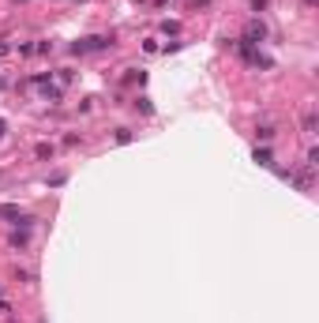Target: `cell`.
I'll return each instance as SVG.
<instances>
[{"label": "cell", "mask_w": 319, "mask_h": 323, "mask_svg": "<svg viewBox=\"0 0 319 323\" xmlns=\"http://www.w3.org/2000/svg\"><path fill=\"white\" fill-rule=\"evenodd\" d=\"M255 162H259V165H274V158H270V151H267V147H263V151L255 147Z\"/></svg>", "instance_id": "4"}, {"label": "cell", "mask_w": 319, "mask_h": 323, "mask_svg": "<svg viewBox=\"0 0 319 323\" xmlns=\"http://www.w3.org/2000/svg\"><path fill=\"white\" fill-rule=\"evenodd\" d=\"M203 4H207V0H203Z\"/></svg>", "instance_id": "9"}, {"label": "cell", "mask_w": 319, "mask_h": 323, "mask_svg": "<svg viewBox=\"0 0 319 323\" xmlns=\"http://www.w3.org/2000/svg\"><path fill=\"white\" fill-rule=\"evenodd\" d=\"M0 218H11V222H23L26 226V214L19 211V207H8V203H0Z\"/></svg>", "instance_id": "2"}, {"label": "cell", "mask_w": 319, "mask_h": 323, "mask_svg": "<svg viewBox=\"0 0 319 323\" xmlns=\"http://www.w3.org/2000/svg\"><path fill=\"white\" fill-rule=\"evenodd\" d=\"M34 154H38L42 162H49V158H53L57 151H53V143H38V151H34Z\"/></svg>", "instance_id": "3"}, {"label": "cell", "mask_w": 319, "mask_h": 323, "mask_svg": "<svg viewBox=\"0 0 319 323\" xmlns=\"http://www.w3.org/2000/svg\"><path fill=\"white\" fill-rule=\"evenodd\" d=\"M4 128H8V124H4V120H0V136H4Z\"/></svg>", "instance_id": "8"}, {"label": "cell", "mask_w": 319, "mask_h": 323, "mask_svg": "<svg viewBox=\"0 0 319 323\" xmlns=\"http://www.w3.org/2000/svg\"><path fill=\"white\" fill-rule=\"evenodd\" d=\"M8 49H11V45H8V38H0V57H4Z\"/></svg>", "instance_id": "7"}, {"label": "cell", "mask_w": 319, "mask_h": 323, "mask_svg": "<svg viewBox=\"0 0 319 323\" xmlns=\"http://www.w3.org/2000/svg\"><path fill=\"white\" fill-rule=\"evenodd\" d=\"M255 136H259V139H274V124H259V128H255Z\"/></svg>", "instance_id": "5"}, {"label": "cell", "mask_w": 319, "mask_h": 323, "mask_svg": "<svg viewBox=\"0 0 319 323\" xmlns=\"http://www.w3.org/2000/svg\"><path fill=\"white\" fill-rule=\"evenodd\" d=\"M263 38H267V26H263L259 19H252V23H248V30H244V42H252V45H259Z\"/></svg>", "instance_id": "1"}, {"label": "cell", "mask_w": 319, "mask_h": 323, "mask_svg": "<svg viewBox=\"0 0 319 323\" xmlns=\"http://www.w3.org/2000/svg\"><path fill=\"white\" fill-rule=\"evenodd\" d=\"M304 132H308V136H312V132H316V113H312V109L304 113Z\"/></svg>", "instance_id": "6"}]
</instances>
